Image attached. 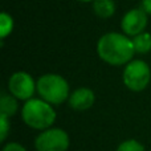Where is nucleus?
Instances as JSON below:
<instances>
[{
	"instance_id": "5",
	"label": "nucleus",
	"mask_w": 151,
	"mask_h": 151,
	"mask_svg": "<svg viewBox=\"0 0 151 151\" xmlns=\"http://www.w3.org/2000/svg\"><path fill=\"white\" fill-rule=\"evenodd\" d=\"M37 151H66L69 137L61 129H47L35 141Z\"/></svg>"
},
{
	"instance_id": "8",
	"label": "nucleus",
	"mask_w": 151,
	"mask_h": 151,
	"mask_svg": "<svg viewBox=\"0 0 151 151\" xmlns=\"http://www.w3.org/2000/svg\"><path fill=\"white\" fill-rule=\"evenodd\" d=\"M96 101L93 90L88 88H80L69 96V105L74 110H88Z\"/></svg>"
},
{
	"instance_id": "16",
	"label": "nucleus",
	"mask_w": 151,
	"mask_h": 151,
	"mask_svg": "<svg viewBox=\"0 0 151 151\" xmlns=\"http://www.w3.org/2000/svg\"><path fill=\"white\" fill-rule=\"evenodd\" d=\"M142 7L149 15H151V0H142Z\"/></svg>"
},
{
	"instance_id": "3",
	"label": "nucleus",
	"mask_w": 151,
	"mask_h": 151,
	"mask_svg": "<svg viewBox=\"0 0 151 151\" xmlns=\"http://www.w3.org/2000/svg\"><path fill=\"white\" fill-rule=\"evenodd\" d=\"M37 91L48 104L60 105L69 98V85L58 74H44L37 81Z\"/></svg>"
},
{
	"instance_id": "7",
	"label": "nucleus",
	"mask_w": 151,
	"mask_h": 151,
	"mask_svg": "<svg viewBox=\"0 0 151 151\" xmlns=\"http://www.w3.org/2000/svg\"><path fill=\"white\" fill-rule=\"evenodd\" d=\"M121 25L126 36H138L147 25V12L143 8H134L123 16Z\"/></svg>"
},
{
	"instance_id": "9",
	"label": "nucleus",
	"mask_w": 151,
	"mask_h": 151,
	"mask_svg": "<svg viewBox=\"0 0 151 151\" xmlns=\"http://www.w3.org/2000/svg\"><path fill=\"white\" fill-rule=\"evenodd\" d=\"M93 9L97 16L107 19L114 15L115 12V3L113 0H94Z\"/></svg>"
},
{
	"instance_id": "2",
	"label": "nucleus",
	"mask_w": 151,
	"mask_h": 151,
	"mask_svg": "<svg viewBox=\"0 0 151 151\" xmlns=\"http://www.w3.org/2000/svg\"><path fill=\"white\" fill-rule=\"evenodd\" d=\"M21 115L24 122L36 130H47L56 121V111L44 99H28L23 106Z\"/></svg>"
},
{
	"instance_id": "14",
	"label": "nucleus",
	"mask_w": 151,
	"mask_h": 151,
	"mask_svg": "<svg viewBox=\"0 0 151 151\" xmlns=\"http://www.w3.org/2000/svg\"><path fill=\"white\" fill-rule=\"evenodd\" d=\"M8 133H9V121L4 114H0V141H5Z\"/></svg>"
},
{
	"instance_id": "1",
	"label": "nucleus",
	"mask_w": 151,
	"mask_h": 151,
	"mask_svg": "<svg viewBox=\"0 0 151 151\" xmlns=\"http://www.w3.org/2000/svg\"><path fill=\"white\" fill-rule=\"evenodd\" d=\"M97 52L105 63L110 65H123L130 63L135 53V48L133 40L127 39V36L110 32L99 39Z\"/></svg>"
},
{
	"instance_id": "10",
	"label": "nucleus",
	"mask_w": 151,
	"mask_h": 151,
	"mask_svg": "<svg viewBox=\"0 0 151 151\" xmlns=\"http://www.w3.org/2000/svg\"><path fill=\"white\" fill-rule=\"evenodd\" d=\"M17 111V101L16 97L12 94L3 93L0 98V114H4L7 117H11Z\"/></svg>"
},
{
	"instance_id": "12",
	"label": "nucleus",
	"mask_w": 151,
	"mask_h": 151,
	"mask_svg": "<svg viewBox=\"0 0 151 151\" xmlns=\"http://www.w3.org/2000/svg\"><path fill=\"white\" fill-rule=\"evenodd\" d=\"M13 29V20L8 13L3 12L0 16V37L5 39Z\"/></svg>"
},
{
	"instance_id": "6",
	"label": "nucleus",
	"mask_w": 151,
	"mask_h": 151,
	"mask_svg": "<svg viewBox=\"0 0 151 151\" xmlns=\"http://www.w3.org/2000/svg\"><path fill=\"white\" fill-rule=\"evenodd\" d=\"M8 89L12 96L17 99H31L33 97L35 90L37 89V83H35L31 74L25 72H16L11 76L8 81Z\"/></svg>"
},
{
	"instance_id": "17",
	"label": "nucleus",
	"mask_w": 151,
	"mask_h": 151,
	"mask_svg": "<svg viewBox=\"0 0 151 151\" xmlns=\"http://www.w3.org/2000/svg\"><path fill=\"white\" fill-rule=\"evenodd\" d=\"M80 1H94V0H80Z\"/></svg>"
},
{
	"instance_id": "13",
	"label": "nucleus",
	"mask_w": 151,
	"mask_h": 151,
	"mask_svg": "<svg viewBox=\"0 0 151 151\" xmlns=\"http://www.w3.org/2000/svg\"><path fill=\"white\" fill-rule=\"evenodd\" d=\"M117 151H145V147L135 139H127L118 146Z\"/></svg>"
},
{
	"instance_id": "4",
	"label": "nucleus",
	"mask_w": 151,
	"mask_h": 151,
	"mask_svg": "<svg viewBox=\"0 0 151 151\" xmlns=\"http://www.w3.org/2000/svg\"><path fill=\"white\" fill-rule=\"evenodd\" d=\"M151 80V70L145 61H130L123 70V83L133 91H141L147 88Z\"/></svg>"
},
{
	"instance_id": "15",
	"label": "nucleus",
	"mask_w": 151,
	"mask_h": 151,
	"mask_svg": "<svg viewBox=\"0 0 151 151\" xmlns=\"http://www.w3.org/2000/svg\"><path fill=\"white\" fill-rule=\"evenodd\" d=\"M3 151H27L25 149H24L21 145L19 143H15V142H12V143H8L4 146V149H3Z\"/></svg>"
},
{
	"instance_id": "11",
	"label": "nucleus",
	"mask_w": 151,
	"mask_h": 151,
	"mask_svg": "<svg viewBox=\"0 0 151 151\" xmlns=\"http://www.w3.org/2000/svg\"><path fill=\"white\" fill-rule=\"evenodd\" d=\"M133 44L137 53H147L151 50V35L142 32L133 39Z\"/></svg>"
}]
</instances>
